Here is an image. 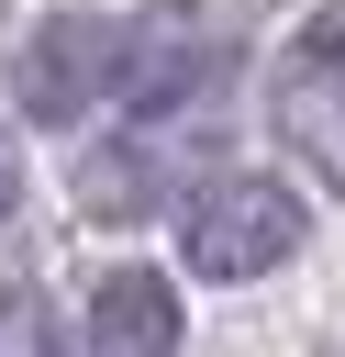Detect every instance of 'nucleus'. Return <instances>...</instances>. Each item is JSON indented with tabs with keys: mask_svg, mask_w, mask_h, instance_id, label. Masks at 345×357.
<instances>
[{
	"mask_svg": "<svg viewBox=\"0 0 345 357\" xmlns=\"http://www.w3.org/2000/svg\"><path fill=\"white\" fill-rule=\"evenodd\" d=\"M0 357H56V312L33 290H0Z\"/></svg>",
	"mask_w": 345,
	"mask_h": 357,
	"instance_id": "obj_7",
	"label": "nucleus"
},
{
	"mask_svg": "<svg viewBox=\"0 0 345 357\" xmlns=\"http://www.w3.org/2000/svg\"><path fill=\"white\" fill-rule=\"evenodd\" d=\"M300 234H312V201L289 190V178H256V167H234V178H211L189 212H178V257H189V279H267V268H289L300 257Z\"/></svg>",
	"mask_w": 345,
	"mask_h": 357,
	"instance_id": "obj_1",
	"label": "nucleus"
},
{
	"mask_svg": "<svg viewBox=\"0 0 345 357\" xmlns=\"http://www.w3.org/2000/svg\"><path fill=\"white\" fill-rule=\"evenodd\" d=\"M178 156H189V145H167V134H122V145H89V167H78V201L122 223V212H145V201L178 178Z\"/></svg>",
	"mask_w": 345,
	"mask_h": 357,
	"instance_id": "obj_6",
	"label": "nucleus"
},
{
	"mask_svg": "<svg viewBox=\"0 0 345 357\" xmlns=\"http://www.w3.org/2000/svg\"><path fill=\"white\" fill-rule=\"evenodd\" d=\"M267 123H278V145H300L312 167L345 178V0L289 22L278 67H267Z\"/></svg>",
	"mask_w": 345,
	"mask_h": 357,
	"instance_id": "obj_2",
	"label": "nucleus"
},
{
	"mask_svg": "<svg viewBox=\"0 0 345 357\" xmlns=\"http://www.w3.org/2000/svg\"><path fill=\"white\" fill-rule=\"evenodd\" d=\"M111 78H122V22H100V11H56L11 45V100L33 123H78Z\"/></svg>",
	"mask_w": 345,
	"mask_h": 357,
	"instance_id": "obj_3",
	"label": "nucleus"
},
{
	"mask_svg": "<svg viewBox=\"0 0 345 357\" xmlns=\"http://www.w3.org/2000/svg\"><path fill=\"white\" fill-rule=\"evenodd\" d=\"M22 201V156H11V134H0V212Z\"/></svg>",
	"mask_w": 345,
	"mask_h": 357,
	"instance_id": "obj_8",
	"label": "nucleus"
},
{
	"mask_svg": "<svg viewBox=\"0 0 345 357\" xmlns=\"http://www.w3.org/2000/svg\"><path fill=\"white\" fill-rule=\"evenodd\" d=\"M211 67H223V33L189 11V0H167V11H145V22H122V100H145V112H167V100H200L211 89Z\"/></svg>",
	"mask_w": 345,
	"mask_h": 357,
	"instance_id": "obj_4",
	"label": "nucleus"
},
{
	"mask_svg": "<svg viewBox=\"0 0 345 357\" xmlns=\"http://www.w3.org/2000/svg\"><path fill=\"white\" fill-rule=\"evenodd\" d=\"M78 324H89V357H178V279L167 268H100Z\"/></svg>",
	"mask_w": 345,
	"mask_h": 357,
	"instance_id": "obj_5",
	"label": "nucleus"
}]
</instances>
